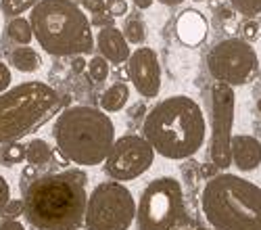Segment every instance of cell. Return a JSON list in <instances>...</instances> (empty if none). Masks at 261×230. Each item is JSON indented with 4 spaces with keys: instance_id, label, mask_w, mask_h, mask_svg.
<instances>
[{
    "instance_id": "obj_1",
    "label": "cell",
    "mask_w": 261,
    "mask_h": 230,
    "mask_svg": "<svg viewBox=\"0 0 261 230\" xmlns=\"http://www.w3.org/2000/svg\"><path fill=\"white\" fill-rule=\"evenodd\" d=\"M23 216L36 230H77L84 226L86 174L77 170L44 174L25 184Z\"/></svg>"
},
{
    "instance_id": "obj_2",
    "label": "cell",
    "mask_w": 261,
    "mask_h": 230,
    "mask_svg": "<svg viewBox=\"0 0 261 230\" xmlns=\"http://www.w3.org/2000/svg\"><path fill=\"white\" fill-rule=\"evenodd\" d=\"M205 134L207 121L201 105L186 94L157 103L142 123V136L153 151L171 161L197 155L205 142Z\"/></svg>"
},
{
    "instance_id": "obj_3",
    "label": "cell",
    "mask_w": 261,
    "mask_h": 230,
    "mask_svg": "<svg viewBox=\"0 0 261 230\" xmlns=\"http://www.w3.org/2000/svg\"><path fill=\"white\" fill-rule=\"evenodd\" d=\"M53 136L59 153L75 165L105 163L115 142V125L102 109L96 107H67L59 113Z\"/></svg>"
},
{
    "instance_id": "obj_4",
    "label": "cell",
    "mask_w": 261,
    "mask_h": 230,
    "mask_svg": "<svg viewBox=\"0 0 261 230\" xmlns=\"http://www.w3.org/2000/svg\"><path fill=\"white\" fill-rule=\"evenodd\" d=\"M201 209L213 230H261V188L236 174L217 172L209 178Z\"/></svg>"
},
{
    "instance_id": "obj_5",
    "label": "cell",
    "mask_w": 261,
    "mask_h": 230,
    "mask_svg": "<svg viewBox=\"0 0 261 230\" xmlns=\"http://www.w3.org/2000/svg\"><path fill=\"white\" fill-rule=\"evenodd\" d=\"M30 25L42 50L53 57H77L94 48L90 19L73 0H40Z\"/></svg>"
},
{
    "instance_id": "obj_6",
    "label": "cell",
    "mask_w": 261,
    "mask_h": 230,
    "mask_svg": "<svg viewBox=\"0 0 261 230\" xmlns=\"http://www.w3.org/2000/svg\"><path fill=\"white\" fill-rule=\"evenodd\" d=\"M61 111V96L44 82H23L0 94V142L34 134Z\"/></svg>"
},
{
    "instance_id": "obj_7",
    "label": "cell",
    "mask_w": 261,
    "mask_h": 230,
    "mask_svg": "<svg viewBox=\"0 0 261 230\" xmlns=\"http://www.w3.org/2000/svg\"><path fill=\"white\" fill-rule=\"evenodd\" d=\"M138 230H184L188 226V207L180 180L159 176L150 180L136 203Z\"/></svg>"
},
{
    "instance_id": "obj_8",
    "label": "cell",
    "mask_w": 261,
    "mask_h": 230,
    "mask_svg": "<svg viewBox=\"0 0 261 230\" xmlns=\"http://www.w3.org/2000/svg\"><path fill=\"white\" fill-rule=\"evenodd\" d=\"M136 218V201L123 182L107 180L92 188L86 201V230H129Z\"/></svg>"
},
{
    "instance_id": "obj_9",
    "label": "cell",
    "mask_w": 261,
    "mask_h": 230,
    "mask_svg": "<svg viewBox=\"0 0 261 230\" xmlns=\"http://www.w3.org/2000/svg\"><path fill=\"white\" fill-rule=\"evenodd\" d=\"M207 69L215 82L230 88L245 86L259 73V57L243 38H226L211 48Z\"/></svg>"
},
{
    "instance_id": "obj_10",
    "label": "cell",
    "mask_w": 261,
    "mask_h": 230,
    "mask_svg": "<svg viewBox=\"0 0 261 230\" xmlns=\"http://www.w3.org/2000/svg\"><path fill=\"white\" fill-rule=\"evenodd\" d=\"M234 109H236V94L234 88L226 84L215 82L211 88V142H209V157L217 170H228L232 165L230 155V140H232V125H234Z\"/></svg>"
},
{
    "instance_id": "obj_11",
    "label": "cell",
    "mask_w": 261,
    "mask_h": 230,
    "mask_svg": "<svg viewBox=\"0 0 261 230\" xmlns=\"http://www.w3.org/2000/svg\"><path fill=\"white\" fill-rule=\"evenodd\" d=\"M153 146L146 142L140 134H125L121 138H115L111 151L105 159V172L115 182H127L136 180L144 172L150 170L155 161Z\"/></svg>"
},
{
    "instance_id": "obj_12",
    "label": "cell",
    "mask_w": 261,
    "mask_h": 230,
    "mask_svg": "<svg viewBox=\"0 0 261 230\" xmlns=\"http://www.w3.org/2000/svg\"><path fill=\"white\" fill-rule=\"evenodd\" d=\"M127 78L144 98H155L161 92V65L153 48L140 46L127 59Z\"/></svg>"
},
{
    "instance_id": "obj_13",
    "label": "cell",
    "mask_w": 261,
    "mask_h": 230,
    "mask_svg": "<svg viewBox=\"0 0 261 230\" xmlns=\"http://www.w3.org/2000/svg\"><path fill=\"white\" fill-rule=\"evenodd\" d=\"M173 34L176 40L186 48H197L209 36V23L207 17L197 9H184L173 23Z\"/></svg>"
},
{
    "instance_id": "obj_14",
    "label": "cell",
    "mask_w": 261,
    "mask_h": 230,
    "mask_svg": "<svg viewBox=\"0 0 261 230\" xmlns=\"http://www.w3.org/2000/svg\"><path fill=\"white\" fill-rule=\"evenodd\" d=\"M94 44L100 50L102 59H107L109 63H117V65L127 63L129 55H132L127 40L123 38V32L119 28H115V25L100 28L98 36L94 38Z\"/></svg>"
},
{
    "instance_id": "obj_15",
    "label": "cell",
    "mask_w": 261,
    "mask_h": 230,
    "mask_svg": "<svg viewBox=\"0 0 261 230\" xmlns=\"http://www.w3.org/2000/svg\"><path fill=\"white\" fill-rule=\"evenodd\" d=\"M230 155H232V165H236L241 172H253L261 165V142L249 134L232 136Z\"/></svg>"
},
{
    "instance_id": "obj_16",
    "label": "cell",
    "mask_w": 261,
    "mask_h": 230,
    "mask_svg": "<svg viewBox=\"0 0 261 230\" xmlns=\"http://www.w3.org/2000/svg\"><path fill=\"white\" fill-rule=\"evenodd\" d=\"M127 98H129V86L125 82H115L100 94V109L105 113L121 111L125 107Z\"/></svg>"
},
{
    "instance_id": "obj_17",
    "label": "cell",
    "mask_w": 261,
    "mask_h": 230,
    "mask_svg": "<svg viewBox=\"0 0 261 230\" xmlns=\"http://www.w3.org/2000/svg\"><path fill=\"white\" fill-rule=\"evenodd\" d=\"M11 65L21 73H34L42 65V57L32 46H17L11 53Z\"/></svg>"
},
{
    "instance_id": "obj_18",
    "label": "cell",
    "mask_w": 261,
    "mask_h": 230,
    "mask_svg": "<svg viewBox=\"0 0 261 230\" xmlns=\"http://www.w3.org/2000/svg\"><path fill=\"white\" fill-rule=\"evenodd\" d=\"M5 30H7L9 40L15 42V44H19V46H30V42L34 38L30 19H25V17H13Z\"/></svg>"
},
{
    "instance_id": "obj_19",
    "label": "cell",
    "mask_w": 261,
    "mask_h": 230,
    "mask_svg": "<svg viewBox=\"0 0 261 230\" xmlns=\"http://www.w3.org/2000/svg\"><path fill=\"white\" fill-rule=\"evenodd\" d=\"M50 159H53V151H50V146H48L46 140L34 138V140H30L25 144V161L30 165L42 167V165H46Z\"/></svg>"
},
{
    "instance_id": "obj_20",
    "label": "cell",
    "mask_w": 261,
    "mask_h": 230,
    "mask_svg": "<svg viewBox=\"0 0 261 230\" xmlns=\"http://www.w3.org/2000/svg\"><path fill=\"white\" fill-rule=\"evenodd\" d=\"M123 38L127 44H144L146 40V25L140 17H129L123 25Z\"/></svg>"
},
{
    "instance_id": "obj_21",
    "label": "cell",
    "mask_w": 261,
    "mask_h": 230,
    "mask_svg": "<svg viewBox=\"0 0 261 230\" xmlns=\"http://www.w3.org/2000/svg\"><path fill=\"white\" fill-rule=\"evenodd\" d=\"M40 0H0V11L5 13V17H21L23 13L32 11Z\"/></svg>"
},
{
    "instance_id": "obj_22",
    "label": "cell",
    "mask_w": 261,
    "mask_h": 230,
    "mask_svg": "<svg viewBox=\"0 0 261 230\" xmlns=\"http://www.w3.org/2000/svg\"><path fill=\"white\" fill-rule=\"evenodd\" d=\"M25 159V144L17 142H7V146L0 151V163L5 165H17Z\"/></svg>"
},
{
    "instance_id": "obj_23",
    "label": "cell",
    "mask_w": 261,
    "mask_h": 230,
    "mask_svg": "<svg viewBox=\"0 0 261 230\" xmlns=\"http://www.w3.org/2000/svg\"><path fill=\"white\" fill-rule=\"evenodd\" d=\"M230 7L247 19H255L261 15V0H230Z\"/></svg>"
},
{
    "instance_id": "obj_24",
    "label": "cell",
    "mask_w": 261,
    "mask_h": 230,
    "mask_svg": "<svg viewBox=\"0 0 261 230\" xmlns=\"http://www.w3.org/2000/svg\"><path fill=\"white\" fill-rule=\"evenodd\" d=\"M86 69H88V73L94 82H105L109 78V61L102 57H92L88 61V65H86Z\"/></svg>"
},
{
    "instance_id": "obj_25",
    "label": "cell",
    "mask_w": 261,
    "mask_h": 230,
    "mask_svg": "<svg viewBox=\"0 0 261 230\" xmlns=\"http://www.w3.org/2000/svg\"><path fill=\"white\" fill-rule=\"evenodd\" d=\"M241 36H243V40L245 42H257V40H261V19L259 17H255V19H247L245 23L241 25Z\"/></svg>"
},
{
    "instance_id": "obj_26",
    "label": "cell",
    "mask_w": 261,
    "mask_h": 230,
    "mask_svg": "<svg viewBox=\"0 0 261 230\" xmlns=\"http://www.w3.org/2000/svg\"><path fill=\"white\" fill-rule=\"evenodd\" d=\"M0 214H3L5 220H17L21 214H23V199H11Z\"/></svg>"
},
{
    "instance_id": "obj_27",
    "label": "cell",
    "mask_w": 261,
    "mask_h": 230,
    "mask_svg": "<svg viewBox=\"0 0 261 230\" xmlns=\"http://www.w3.org/2000/svg\"><path fill=\"white\" fill-rule=\"evenodd\" d=\"M107 11L113 19L127 15V3L125 0H107Z\"/></svg>"
},
{
    "instance_id": "obj_28",
    "label": "cell",
    "mask_w": 261,
    "mask_h": 230,
    "mask_svg": "<svg viewBox=\"0 0 261 230\" xmlns=\"http://www.w3.org/2000/svg\"><path fill=\"white\" fill-rule=\"evenodd\" d=\"M82 5L84 9L88 11L90 15H102L107 11V0H82Z\"/></svg>"
},
{
    "instance_id": "obj_29",
    "label": "cell",
    "mask_w": 261,
    "mask_h": 230,
    "mask_svg": "<svg viewBox=\"0 0 261 230\" xmlns=\"http://www.w3.org/2000/svg\"><path fill=\"white\" fill-rule=\"evenodd\" d=\"M11 80H13L11 69L7 67V63L0 61V94H3L5 90H9V86H11Z\"/></svg>"
},
{
    "instance_id": "obj_30",
    "label": "cell",
    "mask_w": 261,
    "mask_h": 230,
    "mask_svg": "<svg viewBox=\"0 0 261 230\" xmlns=\"http://www.w3.org/2000/svg\"><path fill=\"white\" fill-rule=\"evenodd\" d=\"M9 201H11V186L5 180V176H0V212H3Z\"/></svg>"
},
{
    "instance_id": "obj_31",
    "label": "cell",
    "mask_w": 261,
    "mask_h": 230,
    "mask_svg": "<svg viewBox=\"0 0 261 230\" xmlns=\"http://www.w3.org/2000/svg\"><path fill=\"white\" fill-rule=\"evenodd\" d=\"M90 25H92V28H109V25H113V17H111V15L107 17V13L96 15V17L90 21Z\"/></svg>"
},
{
    "instance_id": "obj_32",
    "label": "cell",
    "mask_w": 261,
    "mask_h": 230,
    "mask_svg": "<svg viewBox=\"0 0 261 230\" xmlns=\"http://www.w3.org/2000/svg\"><path fill=\"white\" fill-rule=\"evenodd\" d=\"M215 17L220 21H230L234 17V9L228 7V5H222V7H215Z\"/></svg>"
},
{
    "instance_id": "obj_33",
    "label": "cell",
    "mask_w": 261,
    "mask_h": 230,
    "mask_svg": "<svg viewBox=\"0 0 261 230\" xmlns=\"http://www.w3.org/2000/svg\"><path fill=\"white\" fill-rule=\"evenodd\" d=\"M36 178H38V167L28 163V167H23V174H21V184H23V182H32Z\"/></svg>"
},
{
    "instance_id": "obj_34",
    "label": "cell",
    "mask_w": 261,
    "mask_h": 230,
    "mask_svg": "<svg viewBox=\"0 0 261 230\" xmlns=\"http://www.w3.org/2000/svg\"><path fill=\"white\" fill-rule=\"evenodd\" d=\"M0 230H25V226L19 220H3L0 222Z\"/></svg>"
},
{
    "instance_id": "obj_35",
    "label": "cell",
    "mask_w": 261,
    "mask_h": 230,
    "mask_svg": "<svg viewBox=\"0 0 261 230\" xmlns=\"http://www.w3.org/2000/svg\"><path fill=\"white\" fill-rule=\"evenodd\" d=\"M86 65H88V61H86L82 55L73 57V61H71V69H73V73H82V71L86 69Z\"/></svg>"
},
{
    "instance_id": "obj_36",
    "label": "cell",
    "mask_w": 261,
    "mask_h": 230,
    "mask_svg": "<svg viewBox=\"0 0 261 230\" xmlns=\"http://www.w3.org/2000/svg\"><path fill=\"white\" fill-rule=\"evenodd\" d=\"M132 3H134V7H136V9H150V7H153L155 0H132Z\"/></svg>"
},
{
    "instance_id": "obj_37",
    "label": "cell",
    "mask_w": 261,
    "mask_h": 230,
    "mask_svg": "<svg viewBox=\"0 0 261 230\" xmlns=\"http://www.w3.org/2000/svg\"><path fill=\"white\" fill-rule=\"evenodd\" d=\"M157 3H161V5H165V7H178V5L184 3V0H157Z\"/></svg>"
},
{
    "instance_id": "obj_38",
    "label": "cell",
    "mask_w": 261,
    "mask_h": 230,
    "mask_svg": "<svg viewBox=\"0 0 261 230\" xmlns=\"http://www.w3.org/2000/svg\"><path fill=\"white\" fill-rule=\"evenodd\" d=\"M194 230H213V228H194Z\"/></svg>"
},
{
    "instance_id": "obj_39",
    "label": "cell",
    "mask_w": 261,
    "mask_h": 230,
    "mask_svg": "<svg viewBox=\"0 0 261 230\" xmlns=\"http://www.w3.org/2000/svg\"><path fill=\"white\" fill-rule=\"evenodd\" d=\"M257 107H259V111H261V100H259V103H257Z\"/></svg>"
},
{
    "instance_id": "obj_40",
    "label": "cell",
    "mask_w": 261,
    "mask_h": 230,
    "mask_svg": "<svg viewBox=\"0 0 261 230\" xmlns=\"http://www.w3.org/2000/svg\"><path fill=\"white\" fill-rule=\"evenodd\" d=\"M194 3H203V0H194Z\"/></svg>"
}]
</instances>
